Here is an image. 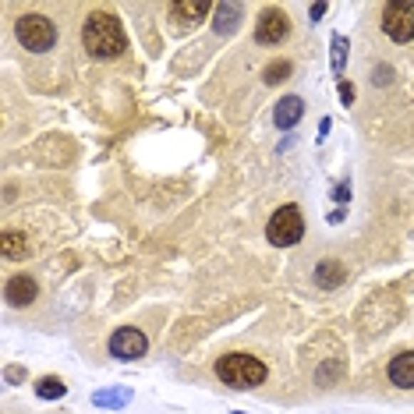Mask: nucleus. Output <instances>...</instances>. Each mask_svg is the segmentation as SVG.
Masks as SVG:
<instances>
[{
	"instance_id": "obj_1",
	"label": "nucleus",
	"mask_w": 414,
	"mask_h": 414,
	"mask_svg": "<svg viewBox=\"0 0 414 414\" xmlns=\"http://www.w3.org/2000/svg\"><path fill=\"white\" fill-rule=\"evenodd\" d=\"M82 43L86 50L96 57V61H113L128 50V36L120 29V21L106 11H93L86 18V29H82Z\"/></svg>"
},
{
	"instance_id": "obj_2",
	"label": "nucleus",
	"mask_w": 414,
	"mask_h": 414,
	"mask_svg": "<svg viewBox=\"0 0 414 414\" xmlns=\"http://www.w3.org/2000/svg\"><path fill=\"white\" fill-rule=\"evenodd\" d=\"M216 379L223 386H234V390H252V386H262L266 383V365L255 354L234 351V354H223L216 361Z\"/></svg>"
},
{
	"instance_id": "obj_3",
	"label": "nucleus",
	"mask_w": 414,
	"mask_h": 414,
	"mask_svg": "<svg viewBox=\"0 0 414 414\" xmlns=\"http://www.w3.org/2000/svg\"><path fill=\"white\" fill-rule=\"evenodd\" d=\"M14 36H18V43H21L25 50L46 53V50H53V43H57V25H53L46 14H21V18L14 21Z\"/></svg>"
},
{
	"instance_id": "obj_4",
	"label": "nucleus",
	"mask_w": 414,
	"mask_h": 414,
	"mask_svg": "<svg viewBox=\"0 0 414 414\" xmlns=\"http://www.w3.org/2000/svg\"><path fill=\"white\" fill-rule=\"evenodd\" d=\"M266 237L273 248H291L305 237V219H301V209L298 206H280L269 223H266Z\"/></svg>"
},
{
	"instance_id": "obj_5",
	"label": "nucleus",
	"mask_w": 414,
	"mask_h": 414,
	"mask_svg": "<svg viewBox=\"0 0 414 414\" xmlns=\"http://www.w3.org/2000/svg\"><path fill=\"white\" fill-rule=\"evenodd\" d=\"M383 32L393 43H411L414 39V0H390L383 7Z\"/></svg>"
},
{
	"instance_id": "obj_6",
	"label": "nucleus",
	"mask_w": 414,
	"mask_h": 414,
	"mask_svg": "<svg viewBox=\"0 0 414 414\" xmlns=\"http://www.w3.org/2000/svg\"><path fill=\"white\" fill-rule=\"evenodd\" d=\"M287 36H291V18H287V11L266 7V11L259 14V21H255V43H262V46H280Z\"/></svg>"
},
{
	"instance_id": "obj_7",
	"label": "nucleus",
	"mask_w": 414,
	"mask_h": 414,
	"mask_svg": "<svg viewBox=\"0 0 414 414\" xmlns=\"http://www.w3.org/2000/svg\"><path fill=\"white\" fill-rule=\"evenodd\" d=\"M106 347H110L113 358H120V361H135V358H142V354L149 351V340H145L142 329H135V326H120V329L110 336Z\"/></svg>"
},
{
	"instance_id": "obj_8",
	"label": "nucleus",
	"mask_w": 414,
	"mask_h": 414,
	"mask_svg": "<svg viewBox=\"0 0 414 414\" xmlns=\"http://www.w3.org/2000/svg\"><path fill=\"white\" fill-rule=\"evenodd\" d=\"M209 11H216L209 0H174L170 4V14H174V25L188 29V25H199Z\"/></svg>"
},
{
	"instance_id": "obj_9",
	"label": "nucleus",
	"mask_w": 414,
	"mask_h": 414,
	"mask_svg": "<svg viewBox=\"0 0 414 414\" xmlns=\"http://www.w3.org/2000/svg\"><path fill=\"white\" fill-rule=\"evenodd\" d=\"M4 298H7V305H14V309H25V305H32L36 298H39V287H36V280L32 276H11L7 280V287H4Z\"/></svg>"
},
{
	"instance_id": "obj_10",
	"label": "nucleus",
	"mask_w": 414,
	"mask_h": 414,
	"mask_svg": "<svg viewBox=\"0 0 414 414\" xmlns=\"http://www.w3.org/2000/svg\"><path fill=\"white\" fill-rule=\"evenodd\" d=\"M386 376H390V383H393V386H400V390H414V351L397 354V358L386 365Z\"/></svg>"
},
{
	"instance_id": "obj_11",
	"label": "nucleus",
	"mask_w": 414,
	"mask_h": 414,
	"mask_svg": "<svg viewBox=\"0 0 414 414\" xmlns=\"http://www.w3.org/2000/svg\"><path fill=\"white\" fill-rule=\"evenodd\" d=\"M301 117H305V100H301V96H284L280 103L273 106V120H276V128H284V131H291Z\"/></svg>"
},
{
	"instance_id": "obj_12",
	"label": "nucleus",
	"mask_w": 414,
	"mask_h": 414,
	"mask_svg": "<svg viewBox=\"0 0 414 414\" xmlns=\"http://www.w3.org/2000/svg\"><path fill=\"white\" fill-rule=\"evenodd\" d=\"M343 266L336 262V259H322L319 266H315V284L322 287V291H333V287H340L343 284Z\"/></svg>"
},
{
	"instance_id": "obj_13",
	"label": "nucleus",
	"mask_w": 414,
	"mask_h": 414,
	"mask_svg": "<svg viewBox=\"0 0 414 414\" xmlns=\"http://www.w3.org/2000/svg\"><path fill=\"white\" fill-rule=\"evenodd\" d=\"M212 14H216V25H212V29H216L219 36H230V32L237 29V21H241L244 7H241V4H216V11H212Z\"/></svg>"
},
{
	"instance_id": "obj_14",
	"label": "nucleus",
	"mask_w": 414,
	"mask_h": 414,
	"mask_svg": "<svg viewBox=\"0 0 414 414\" xmlns=\"http://www.w3.org/2000/svg\"><path fill=\"white\" fill-rule=\"evenodd\" d=\"M0 244H4V255H7V259H25V255H29V237L18 234V230H4Z\"/></svg>"
},
{
	"instance_id": "obj_15",
	"label": "nucleus",
	"mask_w": 414,
	"mask_h": 414,
	"mask_svg": "<svg viewBox=\"0 0 414 414\" xmlns=\"http://www.w3.org/2000/svg\"><path fill=\"white\" fill-rule=\"evenodd\" d=\"M36 393H39L43 400H61V397L68 393V386H64V379L46 376V379H39V383H36Z\"/></svg>"
},
{
	"instance_id": "obj_16",
	"label": "nucleus",
	"mask_w": 414,
	"mask_h": 414,
	"mask_svg": "<svg viewBox=\"0 0 414 414\" xmlns=\"http://www.w3.org/2000/svg\"><path fill=\"white\" fill-rule=\"evenodd\" d=\"M128 400H131V393H128L124 386H120V390H100V393L93 397L96 408H124Z\"/></svg>"
},
{
	"instance_id": "obj_17",
	"label": "nucleus",
	"mask_w": 414,
	"mask_h": 414,
	"mask_svg": "<svg viewBox=\"0 0 414 414\" xmlns=\"http://www.w3.org/2000/svg\"><path fill=\"white\" fill-rule=\"evenodd\" d=\"M291 61H269L266 64V71H262V82L266 86H276V82H284V78H291Z\"/></svg>"
},
{
	"instance_id": "obj_18",
	"label": "nucleus",
	"mask_w": 414,
	"mask_h": 414,
	"mask_svg": "<svg viewBox=\"0 0 414 414\" xmlns=\"http://www.w3.org/2000/svg\"><path fill=\"white\" fill-rule=\"evenodd\" d=\"M329 61H333V71H343V64H347V36H333V43H329Z\"/></svg>"
},
{
	"instance_id": "obj_19",
	"label": "nucleus",
	"mask_w": 414,
	"mask_h": 414,
	"mask_svg": "<svg viewBox=\"0 0 414 414\" xmlns=\"http://www.w3.org/2000/svg\"><path fill=\"white\" fill-rule=\"evenodd\" d=\"M340 372H343V368H340L336 361H326V368H319V383H322V386H329L333 379H340Z\"/></svg>"
},
{
	"instance_id": "obj_20",
	"label": "nucleus",
	"mask_w": 414,
	"mask_h": 414,
	"mask_svg": "<svg viewBox=\"0 0 414 414\" xmlns=\"http://www.w3.org/2000/svg\"><path fill=\"white\" fill-rule=\"evenodd\" d=\"M336 86H340V103H343V106H351V103H354V86H351L347 78H340Z\"/></svg>"
},
{
	"instance_id": "obj_21",
	"label": "nucleus",
	"mask_w": 414,
	"mask_h": 414,
	"mask_svg": "<svg viewBox=\"0 0 414 414\" xmlns=\"http://www.w3.org/2000/svg\"><path fill=\"white\" fill-rule=\"evenodd\" d=\"M333 199H336V202H347V199H351V185L343 181L340 188H333Z\"/></svg>"
},
{
	"instance_id": "obj_22",
	"label": "nucleus",
	"mask_w": 414,
	"mask_h": 414,
	"mask_svg": "<svg viewBox=\"0 0 414 414\" xmlns=\"http://www.w3.org/2000/svg\"><path fill=\"white\" fill-rule=\"evenodd\" d=\"M322 14H326V4H311V18H315V21H319V18H322Z\"/></svg>"
},
{
	"instance_id": "obj_23",
	"label": "nucleus",
	"mask_w": 414,
	"mask_h": 414,
	"mask_svg": "<svg viewBox=\"0 0 414 414\" xmlns=\"http://www.w3.org/2000/svg\"><path fill=\"white\" fill-rule=\"evenodd\" d=\"M234 414H244V411H234Z\"/></svg>"
}]
</instances>
